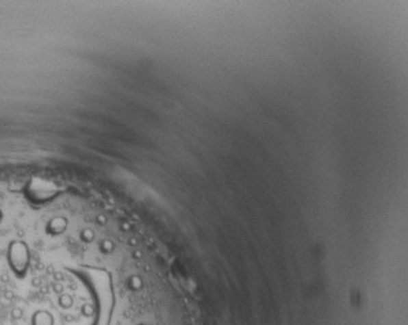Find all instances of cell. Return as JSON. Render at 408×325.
<instances>
[{
  "label": "cell",
  "instance_id": "obj_1",
  "mask_svg": "<svg viewBox=\"0 0 408 325\" xmlns=\"http://www.w3.org/2000/svg\"><path fill=\"white\" fill-rule=\"evenodd\" d=\"M33 325H53V317L47 311H38L33 316Z\"/></svg>",
  "mask_w": 408,
  "mask_h": 325
}]
</instances>
